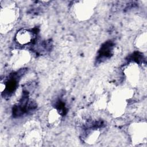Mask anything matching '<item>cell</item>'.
Instances as JSON below:
<instances>
[{
  "label": "cell",
  "instance_id": "cell-5",
  "mask_svg": "<svg viewBox=\"0 0 147 147\" xmlns=\"http://www.w3.org/2000/svg\"><path fill=\"white\" fill-rule=\"evenodd\" d=\"M114 45L110 42L108 41L105 42L99 49L96 57V60L98 63L103 62L109 58H110L113 55Z\"/></svg>",
  "mask_w": 147,
  "mask_h": 147
},
{
  "label": "cell",
  "instance_id": "cell-1",
  "mask_svg": "<svg viewBox=\"0 0 147 147\" xmlns=\"http://www.w3.org/2000/svg\"><path fill=\"white\" fill-rule=\"evenodd\" d=\"M1 33H6L14 26L18 18V10L14 5L1 6L0 12Z\"/></svg>",
  "mask_w": 147,
  "mask_h": 147
},
{
  "label": "cell",
  "instance_id": "cell-3",
  "mask_svg": "<svg viewBox=\"0 0 147 147\" xmlns=\"http://www.w3.org/2000/svg\"><path fill=\"white\" fill-rule=\"evenodd\" d=\"M18 72L14 74L13 75H11L5 80H2L1 82V92L2 95L4 94V96H10L15 91L18 83V79L20 77ZM4 96V97H5Z\"/></svg>",
  "mask_w": 147,
  "mask_h": 147
},
{
  "label": "cell",
  "instance_id": "cell-2",
  "mask_svg": "<svg viewBox=\"0 0 147 147\" xmlns=\"http://www.w3.org/2000/svg\"><path fill=\"white\" fill-rule=\"evenodd\" d=\"M34 123H29L26 126L25 130L22 133L21 140L22 143L27 145L38 146L41 141V132L38 126L34 125Z\"/></svg>",
  "mask_w": 147,
  "mask_h": 147
},
{
  "label": "cell",
  "instance_id": "cell-4",
  "mask_svg": "<svg viewBox=\"0 0 147 147\" xmlns=\"http://www.w3.org/2000/svg\"><path fill=\"white\" fill-rule=\"evenodd\" d=\"M36 33L32 30L22 29L17 32L16 41L21 45H27L32 42L36 37Z\"/></svg>",
  "mask_w": 147,
  "mask_h": 147
}]
</instances>
